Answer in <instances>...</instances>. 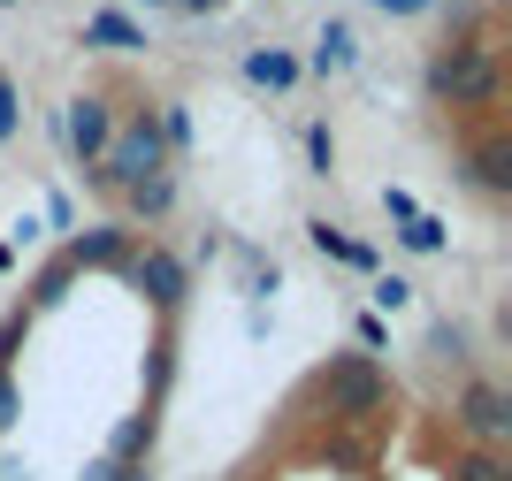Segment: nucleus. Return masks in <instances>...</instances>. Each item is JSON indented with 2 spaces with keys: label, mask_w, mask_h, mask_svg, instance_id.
<instances>
[{
  "label": "nucleus",
  "mask_w": 512,
  "mask_h": 481,
  "mask_svg": "<svg viewBox=\"0 0 512 481\" xmlns=\"http://www.w3.org/2000/svg\"><path fill=\"white\" fill-rule=\"evenodd\" d=\"M245 77H253L260 92H291V84H299V62H291L283 46H260V54H245Z\"/></svg>",
  "instance_id": "nucleus-13"
},
{
  "label": "nucleus",
  "mask_w": 512,
  "mask_h": 481,
  "mask_svg": "<svg viewBox=\"0 0 512 481\" xmlns=\"http://www.w3.org/2000/svg\"><path fill=\"white\" fill-rule=\"evenodd\" d=\"M444 481H512V459L505 451H482V443H459L444 466Z\"/></svg>",
  "instance_id": "nucleus-10"
},
{
  "label": "nucleus",
  "mask_w": 512,
  "mask_h": 481,
  "mask_svg": "<svg viewBox=\"0 0 512 481\" xmlns=\"http://www.w3.org/2000/svg\"><path fill=\"white\" fill-rule=\"evenodd\" d=\"M306 237H314V252H329V260H344V268H375V245L344 237L337 222H306Z\"/></svg>",
  "instance_id": "nucleus-14"
},
{
  "label": "nucleus",
  "mask_w": 512,
  "mask_h": 481,
  "mask_svg": "<svg viewBox=\"0 0 512 481\" xmlns=\"http://www.w3.org/2000/svg\"><path fill=\"white\" fill-rule=\"evenodd\" d=\"M100 191H130L146 184V176H169V146H161V123H153V107H130L123 123H115V138H107V161L85 168Z\"/></svg>",
  "instance_id": "nucleus-2"
},
{
  "label": "nucleus",
  "mask_w": 512,
  "mask_h": 481,
  "mask_svg": "<svg viewBox=\"0 0 512 481\" xmlns=\"http://www.w3.org/2000/svg\"><path fill=\"white\" fill-rule=\"evenodd\" d=\"M360 352H367V359H375V352H390V329H383L375 314H360Z\"/></svg>",
  "instance_id": "nucleus-23"
},
{
  "label": "nucleus",
  "mask_w": 512,
  "mask_h": 481,
  "mask_svg": "<svg viewBox=\"0 0 512 481\" xmlns=\"http://www.w3.org/2000/svg\"><path fill=\"white\" fill-rule=\"evenodd\" d=\"M115 100L107 92H77L69 100V115H62V138H69V153H77V168H100L107 161V138H115Z\"/></svg>",
  "instance_id": "nucleus-5"
},
{
  "label": "nucleus",
  "mask_w": 512,
  "mask_h": 481,
  "mask_svg": "<svg viewBox=\"0 0 512 481\" xmlns=\"http://www.w3.org/2000/svg\"><path fill=\"white\" fill-rule=\"evenodd\" d=\"M314 398L329 405L337 420L367 428V420H383V413H390V375H383L367 352H337V359L314 375Z\"/></svg>",
  "instance_id": "nucleus-3"
},
{
  "label": "nucleus",
  "mask_w": 512,
  "mask_h": 481,
  "mask_svg": "<svg viewBox=\"0 0 512 481\" xmlns=\"http://www.w3.org/2000/svg\"><path fill=\"white\" fill-rule=\"evenodd\" d=\"M375 8H383V16H421L428 0H375Z\"/></svg>",
  "instance_id": "nucleus-26"
},
{
  "label": "nucleus",
  "mask_w": 512,
  "mask_h": 481,
  "mask_svg": "<svg viewBox=\"0 0 512 481\" xmlns=\"http://www.w3.org/2000/svg\"><path fill=\"white\" fill-rule=\"evenodd\" d=\"M31 336V306H16V314L0 321V367H16V344Z\"/></svg>",
  "instance_id": "nucleus-20"
},
{
  "label": "nucleus",
  "mask_w": 512,
  "mask_h": 481,
  "mask_svg": "<svg viewBox=\"0 0 512 481\" xmlns=\"http://www.w3.org/2000/svg\"><path fill=\"white\" fill-rule=\"evenodd\" d=\"M428 352L451 359L459 375H474V352H467V329H459V321H428Z\"/></svg>",
  "instance_id": "nucleus-16"
},
{
  "label": "nucleus",
  "mask_w": 512,
  "mask_h": 481,
  "mask_svg": "<svg viewBox=\"0 0 512 481\" xmlns=\"http://www.w3.org/2000/svg\"><path fill=\"white\" fill-rule=\"evenodd\" d=\"M123 283H130V291H146L153 314H176V306H184V291H192V283H184V260H176V252H161V245L130 252V260H123Z\"/></svg>",
  "instance_id": "nucleus-7"
},
{
  "label": "nucleus",
  "mask_w": 512,
  "mask_h": 481,
  "mask_svg": "<svg viewBox=\"0 0 512 481\" xmlns=\"http://www.w3.org/2000/svg\"><path fill=\"white\" fill-rule=\"evenodd\" d=\"M352 62H360V39H352V23H344V16H329V23H321V39H314V69L329 77V69H352Z\"/></svg>",
  "instance_id": "nucleus-12"
},
{
  "label": "nucleus",
  "mask_w": 512,
  "mask_h": 481,
  "mask_svg": "<svg viewBox=\"0 0 512 481\" xmlns=\"http://www.w3.org/2000/svg\"><path fill=\"white\" fill-rule=\"evenodd\" d=\"M69 283H77V268H69V260H46V268H39V283H31V314L62 306V298H69Z\"/></svg>",
  "instance_id": "nucleus-17"
},
{
  "label": "nucleus",
  "mask_w": 512,
  "mask_h": 481,
  "mask_svg": "<svg viewBox=\"0 0 512 481\" xmlns=\"http://www.w3.org/2000/svg\"><path fill=\"white\" fill-rule=\"evenodd\" d=\"M169 8H184V16H214L222 0H169Z\"/></svg>",
  "instance_id": "nucleus-27"
},
{
  "label": "nucleus",
  "mask_w": 512,
  "mask_h": 481,
  "mask_svg": "<svg viewBox=\"0 0 512 481\" xmlns=\"http://www.w3.org/2000/svg\"><path fill=\"white\" fill-rule=\"evenodd\" d=\"M153 436H161V413H130L123 428H115V443L100 451V459L130 474V466H146V459H153Z\"/></svg>",
  "instance_id": "nucleus-9"
},
{
  "label": "nucleus",
  "mask_w": 512,
  "mask_h": 481,
  "mask_svg": "<svg viewBox=\"0 0 512 481\" xmlns=\"http://www.w3.org/2000/svg\"><path fill=\"white\" fill-rule=\"evenodd\" d=\"M421 84L436 107H497L505 100V62H497V46L482 31H467V39H444L428 54Z\"/></svg>",
  "instance_id": "nucleus-1"
},
{
  "label": "nucleus",
  "mask_w": 512,
  "mask_h": 481,
  "mask_svg": "<svg viewBox=\"0 0 512 481\" xmlns=\"http://www.w3.org/2000/svg\"><path fill=\"white\" fill-rule=\"evenodd\" d=\"M169 207H176V176H146L123 191V222H161Z\"/></svg>",
  "instance_id": "nucleus-11"
},
{
  "label": "nucleus",
  "mask_w": 512,
  "mask_h": 481,
  "mask_svg": "<svg viewBox=\"0 0 512 481\" xmlns=\"http://www.w3.org/2000/svg\"><path fill=\"white\" fill-rule=\"evenodd\" d=\"M62 260H69L77 275H85V268H115V275H123V260H130V222H100V230L69 237Z\"/></svg>",
  "instance_id": "nucleus-8"
},
{
  "label": "nucleus",
  "mask_w": 512,
  "mask_h": 481,
  "mask_svg": "<svg viewBox=\"0 0 512 481\" xmlns=\"http://www.w3.org/2000/svg\"><path fill=\"white\" fill-rule=\"evenodd\" d=\"M398 245L406 252H444V222H436V214H413V222H398Z\"/></svg>",
  "instance_id": "nucleus-18"
},
{
  "label": "nucleus",
  "mask_w": 512,
  "mask_h": 481,
  "mask_svg": "<svg viewBox=\"0 0 512 481\" xmlns=\"http://www.w3.org/2000/svg\"><path fill=\"white\" fill-rule=\"evenodd\" d=\"M375 306H383V314L413 306V283H406V275H375Z\"/></svg>",
  "instance_id": "nucleus-21"
},
{
  "label": "nucleus",
  "mask_w": 512,
  "mask_h": 481,
  "mask_svg": "<svg viewBox=\"0 0 512 481\" xmlns=\"http://www.w3.org/2000/svg\"><path fill=\"white\" fill-rule=\"evenodd\" d=\"M383 207H390V222H413V214H421V207H413V191H398V184L383 191Z\"/></svg>",
  "instance_id": "nucleus-25"
},
{
  "label": "nucleus",
  "mask_w": 512,
  "mask_h": 481,
  "mask_svg": "<svg viewBox=\"0 0 512 481\" xmlns=\"http://www.w3.org/2000/svg\"><path fill=\"white\" fill-rule=\"evenodd\" d=\"M306 161H314V176L337 168V138H329V123H306Z\"/></svg>",
  "instance_id": "nucleus-19"
},
{
  "label": "nucleus",
  "mask_w": 512,
  "mask_h": 481,
  "mask_svg": "<svg viewBox=\"0 0 512 481\" xmlns=\"http://www.w3.org/2000/svg\"><path fill=\"white\" fill-rule=\"evenodd\" d=\"M451 428L467 443H482V451H505L512 443V390L497 375H459V390H451Z\"/></svg>",
  "instance_id": "nucleus-4"
},
{
  "label": "nucleus",
  "mask_w": 512,
  "mask_h": 481,
  "mask_svg": "<svg viewBox=\"0 0 512 481\" xmlns=\"http://www.w3.org/2000/svg\"><path fill=\"white\" fill-rule=\"evenodd\" d=\"M0 8H16V0H0Z\"/></svg>",
  "instance_id": "nucleus-30"
},
{
  "label": "nucleus",
  "mask_w": 512,
  "mask_h": 481,
  "mask_svg": "<svg viewBox=\"0 0 512 481\" xmlns=\"http://www.w3.org/2000/svg\"><path fill=\"white\" fill-rule=\"evenodd\" d=\"M16 428V367H0V436Z\"/></svg>",
  "instance_id": "nucleus-22"
},
{
  "label": "nucleus",
  "mask_w": 512,
  "mask_h": 481,
  "mask_svg": "<svg viewBox=\"0 0 512 481\" xmlns=\"http://www.w3.org/2000/svg\"><path fill=\"white\" fill-rule=\"evenodd\" d=\"M115 481H153V474H146V466H130V474H115Z\"/></svg>",
  "instance_id": "nucleus-28"
},
{
  "label": "nucleus",
  "mask_w": 512,
  "mask_h": 481,
  "mask_svg": "<svg viewBox=\"0 0 512 481\" xmlns=\"http://www.w3.org/2000/svg\"><path fill=\"white\" fill-rule=\"evenodd\" d=\"M459 176H467L482 199H512V130L490 123L482 138H467V146H459Z\"/></svg>",
  "instance_id": "nucleus-6"
},
{
  "label": "nucleus",
  "mask_w": 512,
  "mask_h": 481,
  "mask_svg": "<svg viewBox=\"0 0 512 481\" xmlns=\"http://www.w3.org/2000/svg\"><path fill=\"white\" fill-rule=\"evenodd\" d=\"M138 8H169V0H138Z\"/></svg>",
  "instance_id": "nucleus-29"
},
{
  "label": "nucleus",
  "mask_w": 512,
  "mask_h": 481,
  "mask_svg": "<svg viewBox=\"0 0 512 481\" xmlns=\"http://www.w3.org/2000/svg\"><path fill=\"white\" fill-rule=\"evenodd\" d=\"M16 123H23V115H16V84L0 77V138H16Z\"/></svg>",
  "instance_id": "nucleus-24"
},
{
  "label": "nucleus",
  "mask_w": 512,
  "mask_h": 481,
  "mask_svg": "<svg viewBox=\"0 0 512 481\" xmlns=\"http://www.w3.org/2000/svg\"><path fill=\"white\" fill-rule=\"evenodd\" d=\"M85 39H92V46H115V54H138V46H146V31L107 8V16H85Z\"/></svg>",
  "instance_id": "nucleus-15"
}]
</instances>
